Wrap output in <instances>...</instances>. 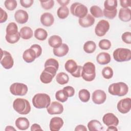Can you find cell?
<instances>
[{"label":"cell","mask_w":131,"mask_h":131,"mask_svg":"<svg viewBox=\"0 0 131 131\" xmlns=\"http://www.w3.org/2000/svg\"><path fill=\"white\" fill-rule=\"evenodd\" d=\"M63 92L68 97H71L75 94V90L71 86H67L62 89Z\"/></svg>","instance_id":"obj_43"},{"label":"cell","mask_w":131,"mask_h":131,"mask_svg":"<svg viewBox=\"0 0 131 131\" xmlns=\"http://www.w3.org/2000/svg\"><path fill=\"white\" fill-rule=\"evenodd\" d=\"M40 20L43 26L46 27H50L53 24L54 18L51 13L45 12L41 15Z\"/></svg>","instance_id":"obj_19"},{"label":"cell","mask_w":131,"mask_h":131,"mask_svg":"<svg viewBox=\"0 0 131 131\" xmlns=\"http://www.w3.org/2000/svg\"><path fill=\"white\" fill-rule=\"evenodd\" d=\"M55 98L56 100L61 102H64L68 99V97L66 95V94L63 92V90H59L56 92Z\"/></svg>","instance_id":"obj_38"},{"label":"cell","mask_w":131,"mask_h":131,"mask_svg":"<svg viewBox=\"0 0 131 131\" xmlns=\"http://www.w3.org/2000/svg\"><path fill=\"white\" fill-rule=\"evenodd\" d=\"M104 9L108 11H113L117 7V0H106L104 3Z\"/></svg>","instance_id":"obj_34"},{"label":"cell","mask_w":131,"mask_h":131,"mask_svg":"<svg viewBox=\"0 0 131 131\" xmlns=\"http://www.w3.org/2000/svg\"><path fill=\"white\" fill-rule=\"evenodd\" d=\"M97 62L101 65L108 64L111 60L110 55L106 52H101L99 53L96 57Z\"/></svg>","instance_id":"obj_25"},{"label":"cell","mask_w":131,"mask_h":131,"mask_svg":"<svg viewBox=\"0 0 131 131\" xmlns=\"http://www.w3.org/2000/svg\"><path fill=\"white\" fill-rule=\"evenodd\" d=\"M117 9H115L113 11H108L106 10L105 9H104L103 11V15L108 18V19H113L115 17V16L117 15Z\"/></svg>","instance_id":"obj_42"},{"label":"cell","mask_w":131,"mask_h":131,"mask_svg":"<svg viewBox=\"0 0 131 131\" xmlns=\"http://www.w3.org/2000/svg\"><path fill=\"white\" fill-rule=\"evenodd\" d=\"M96 49V45L93 41L89 40L85 42L83 45V50L86 53H92Z\"/></svg>","instance_id":"obj_31"},{"label":"cell","mask_w":131,"mask_h":131,"mask_svg":"<svg viewBox=\"0 0 131 131\" xmlns=\"http://www.w3.org/2000/svg\"><path fill=\"white\" fill-rule=\"evenodd\" d=\"M102 75L105 79H109L113 76V70L110 67H105L102 70Z\"/></svg>","instance_id":"obj_36"},{"label":"cell","mask_w":131,"mask_h":131,"mask_svg":"<svg viewBox=\"0 0 131 131\" xmlns=\"http://www.w3.org/2000/svg\"><path fill=\"white\" fill-rule=\"evenodd\" d=\"M108 91L112 95L123 96L128 93V87L126 83L123 82L114 83L109 86Z\"/></svg>","instance_id":"obj_4"},{"label":"cell","mask_w":131,"mask_h":131,"mask_svg":"<svg viewBox=\"0 0 131 131\" xmlns=\"http://www.w3.org/2000/svg\"><path fill=\"white\" fill-rule=\"evenodd\" d=\"M98 45L101 49L107 50L111 47V42L108 39H103L99 41Z\"/></svg>","instance_id":"obj_39"},{"label":"cell","mask_w":131,"mask_h":131,"mask_svg":"<svg viewBox=\"0 0 131 131\" xmlns=\"http://www.w3.org/2000/svg\"><path fill=\"white\" fill-rule=\"evenodd\" d=\"M82 78L86 81H92L96 77L95 66L91 62L85 63L82 67L81 74Z\"/></svg>","instance_id":"obj_5"},{"label":"cell","mask_w":131,"mask_h":131,"mask_svg":"<svg viewBox=\"0 0 131 131\" xmlns=\"http://www.w3.org/2000/svg\"><path fill=\"white\" fill-rule=\"evenodd\" d=\"M36 58L37 55L36 52L31 48L25 50L23 54V59L27 63H31L34 61Z\"/></svg>","instance_id":"obj_20"},{"label":"cell","mask_w":131,"mask_h":131,"mask_svg":"<svg viewBox=\"0 0 131 131\" xmlns=\"http://www.w3.org/2000/svg\"><path fill=\"white\" fill-rule=\"evenodd\" d=\"M6 131L7 130H15L16 129L13 127V126H6L5 129Z\"/></svg>","instance_id":"obj_53"},{"label":"cell","mask_w":131,"mask_h":131,"mask_svg":"<svg viewBox=\"0 0 131 131\" xmlns=\"http://www.w3.org/2000/svg\"><path fill=\"white\" fill-rule=\"evenodd\" d=\"M33 0H20V3L21 6L27 8L30 7L33 4Z\"/></svg>","instance_id":"obj_46"},{"label":"cell","mask_w":131,"mask_h":131,"mask_svg":"<svg viewBox=\"0 0 131 131\" xmlns=\"http://www.w3.org/2000/svg\"><path fill=\"white\" fill-rule=\"evenodd\" d=\"M41 7L46 10L51 9L54 5V1L53 0L39 1Z\"/></svg>","instance_id":"obj_40"},{"label":"cell","mask_w":131,"mask_h":131,"mask_svg":"<svg viewBox=\"0 0 131 131\" xmlns=\"http://www.w3.org/2000/svg\"><path fill=\"white\" fill-rule=\"evenodd\" d=\"M90 12L94 17H101L103 15L102 9L96 5L92 6L90 8Z\"/></svg>","instance_id":"obj_35"},{"label":"cell","mask_w":131,"mask_h":131,"mask_svg":"<svg viewBox=\"0 0 131 131\" xmlns=\"http://www.w3.org/2000/svg\"><path fill=\"white\" fill-rule=\"evenodd\" d=\"M14 18L17 23L20 24H24L27 22L29 15L27 11L24 10H18L14 14Z\"/></svg>","instance_id":"obj_16"},{"label":"cell","mask_w":131,"mask_h":131,"mask_svg":"<svg viewBox=\"0 0 131 131\" xmlns=\"http://www.w3.org/2000/svg\"><path fill=\"white\" fill-rule=\"evenodd\" d=\"M20 37L24 39H29L32 38L33 35V30L32 29L27 26L21 28L19 31Z\"/></svg>","instance_id":"obj_27"},{"label":"cell","mask_w":131,"mask_h":131,"mask_svg":"<svg viewBox=\"0 0 131 131\" xmlns=\"http://www.w3.org/2000/svg\"><path fill=\"white\" fill-rule=\"evenodd\" d=\"M113 55L117 62L127 61L131 59V51L128 49L119 48L113 52Z\"/></svg>","instance_id":"obj_6"},{"label":"cell","mask_w":131,"mask_h":131,"mask_svg":"<svg viewBox=\"0 0 131 131\" xmlns=\"http://www.w3.org/2000/svg\"><path fill=\"white\" fill-rule=\"evenodd\" d=\"M31 131H35V130H42V129L41 128L40 126L38 124H33L31 127Z\"/></svg>","instance_id":"obj_49"},{"label":"cell","mask_w":131,"mask_h":131,"mask_svg":"<svg viewBox=\"0 0 131 131\" xmlns=\"http://www.w3.org/2000/svg\"><path fill=\"white\" fill-rule=\"evenodd\" d=\"M47 111L50 115L61 114L63 111V106L57 101H53L47 108Z\"/></svg>","instance_id":"obj_13"},{"label":"cell","mask_w":131,"mask_h":131,"mask_svg":"<svg viewBox=\"0 0 131 131\" xmlns=\"http://www.w3.org/2000/svg\"><path fill=\"white\" fill-rule=\"evenodd\" d=\"M109 29V23L105 19H102L97 24L95 28V32L97 36L102 37L105 35Z\"/></svg>","instance_id":"obj_11"},{"label":"cell","mask_w":131,"mask_h":131,"mask_svg":"<svg viewBox=\"0 0 131 131\" xmlns=\"http://www.w3.org/2000/svg\"><path fill=\"white\" fill-rule=\"evenodd\" d=\"M15 126L16 127L21 130L27 129L30 126V122L28 119L26 117H19L15 120Z\"/></svg>","instance_id":"obj_22"},{"label":"cell","mask_w":131,"mask_h":131,"mask_svg":"<svg viewBox=\"0 0 131 131\" xmlns=\"http://www.w3.org/2000/svg\"><path fill=\"white\" fill-rule=\"evenodd\" d=\"M64 68L73 77L76 78L81 77L82 67L80 66H78L76 61L73 59L68 60L64 64Z\"/></svg>","instance_id":"obj_7"},{"label":"cell","mask_w":131,"mask_h":131,"mask_svg":"<svg viewBox=\"0 0 131 131\" xmlns=\"http://www.w3.org/2000/svg\"><path fill=\"white\" fill-rule=\"evenodd\" d=\"M1 51V64L6 69H10L13 66L14 60L11 54L6 51H3L2 49Z\"/></svg>","instance_id":"obj_10"},{"label":"cell","mask_w":131,"mask_h":131,"mask_svg":"<svg viewBox=\"0 0 131 131\" xmlns=\"http://www.w3.org/2000/svg\"><path fill=\"white\" fill-rule=\"evenodd\" d=\"M106 99L105 93L101 90H97L92 94V100L93 102L97 104L103 103Z\"/></svg>","instance_id":"obj_15"},{"label":"cell","mask_w":131,"mask_h":131,"mask_svg":"<svg viewBox=\"0 0 131 131\" xmlns=\"http://www.w3.org/2000/svg\"><path fill=\"white\" fill-rule=\"evenodd\" d=\"M14 110L20 115H27L31 111L29 102L24 98H16L13 102Z\"/></svg>","instance_id":"obj_3"},{"label":"cell","mask_w":131,"mask_h":131,"mask_svg":"<svg viewBox=\"0 0 131 131\" xmlns=\"http://www.w3.org/2000/svg\"><path fill=\"white\" fill-rule=\"evenodd\" d=\"M103 122L107 126L113 125L117 126L119 124V119L113 113H108L105 114L102 118Z\"/></svg>","instance_id":"obj_14"},{"label":"cell","mask_w":131,"mask_h":131,"mask_svg":"<svg viewBox=\"0 0 131 131\" xmlns=\"http://www.w3.org/2000/svg\"><path fill=\"white\" fill-rule=\"evenodd\" d=\"M120 3L121 6L123 8H127L130 6L131 1L130 0H120Z\"/></svg>","instance_id":"obj_48"},{"label":"cell","mask_w":131,"mask_h":131,"mask_svg":"<svg viewBox=\"0 0 131 131\" xmlns=\"http://www.w3.org/2000/svg\"><path fill=\"white\" fill-rule=\"evenodd\" d=\"M34 36L35 38L39 40H44L48 36L47 31L42 28H37L34 31Z\"/></svg>","instance_id":"obj_29"},{"label":"cell","mask_w":131,"mask_h":131,"mask_svg":"<svg viewBox=\"0 0 131 131\" xmlns=\"http://www.w3.org/2000/svg\"><path fill=\"white\" fill-rule=\"evenodd\" d=\"M57 2L61 6H67L70 3L69 0H57Z\"/></svg>","instance_id":"obj_51"},{"label":"cell","mask_w":131,"mask_h":131,"mask_svg":"<svg viewBox=\"0 0 131 131\" xmlns=\"http://www.w3.org/2000/svg\"><path fill=\"white\" fill-rule=\"evenodd\" d=\"M6 35L5 39L10 43H15L17 42L20 37L19 32L18 31V27L15 23H10L6 28Z\"/></svg>","instance_id":"obj_1"},{"label":"cell","mask_w":131,"mask_h":131,"mask_svg":"<svg viewBox=\"0 0 131 131\" xmlns=\"http://www.w3.org/2000/svg\"><path fill=\"white\" fill-rule=\"evenodd\" d=\"M10 92L15 96H24L28 92V86L24 83L15 82L10 85Z\"/></svg>","instance_id":"obj_9"},{"label":"cell","mask_w":131,"mask_h":131,"mask_svg":"<svg viewBox=\"0 0 131 131\" xmlns=\"http://www.w3.org/2000/svg\"><path fill=\"white\" fill-rule=\"evenodd\" d=\"M31 48L33 49L35 52L36 53V55H37V58L39 57L42 53V49L41 47H40V46H39V45L37 44H34L33 45H32L30 47Z\"/></svg>","instance_id":"obj_45"},{"label":"cell","mask_w":131,"mask_h":131,"mask_svg":"<svg viewBox=\"0 0 131 131\" xmlns=\"http://www.w3.org/2000/svg\"><path fill=\"white\" fill-rule=\"evenodd\" d=\"M61 38L56 35H52L48 39V43L49 46L54 49L59 48L62 45Z\"/></svg>","instance_id":"obj_26"},{"label":"cell","mask_w":131,"mask_h":131,"mask_svg":"<svg viewBox=\"0 0 131 131\" xmlns=\"http://www.w3.org/2000/svg\"><path fill=\"white\" fill-rule=\"evenodd\" d=\"M56 80L60 84L63 85L67 83L69 80V77L64 72H60L56 76Z\"/></svg>","instance_id":"obj_30"},{"label":"cell","mask_w":131,"mask_h":131,"mask_svg":"<svg viewBox=\"0 0 131 131\" xmlns=\"http://www.w3.org/2000/svg\"><path fill=\"white\" fill-rule=\"evenodd\" d=\"M0 14H1V18H0V23H3L5 22L8 18V15L7 12L4 10L2 8H0Z\"/></svg>","instance_id":"obj_47"},{"label":"cell","mask_w":131,"mask_h":131,"mask_svg":"<svg viewBox=\"0 0 131 131\" xmlns=\"http://www.w3.org/2000/svg\"><path fill=\"white\" fill-rule=\"evenodd\" d=\"M69 14V9L67 6H60L57 11V15L60 19H65Z\"/></svg>","instance_id":"obj_32"},{"label":"cell","mask_w":131,"mask_h":131,"mask_svg":"<svg viewBox=\"0 0 131 131\" xmlns=\"http://www.w3.org/2000/svg\"><path fill=\"white\" fill-rule=\"evenodd\" d=\"M108 131H117L118 129L117 128V127L115 126H113V125H111L108 126V128L106 129Z\"/></svg>","instance_id":"obj_52"},{"label":"cell","mask_w":131,"mask_h":131,"mask_svg":"<svg viewBox=\"0 0 131 131\" xmlns=\"http://www.w3.org/2000/svg\"><path fill=\"white\" fill-rule=\"evenodd\" d=\"M78 23L82 27L88 28L92 26L94 24L95 18L92 15L88 14L85 17L79 18Z\"/></svg>","instance_id":"obj_21"},{"label":"cell","mask_w":131,"mask_h":131,"mask_svg":"<svg viewBox=\"0 0 131 131\" xmlns=\"http://www.w3.org/2000/svg\"><path fill=\"white\" fill-rule=\"evenodd\" d=\"M131 10L129 8H121L119 12V19L124 22L129 21L131 19Z\"/></svg>","instance_id":"obj_23"},{"label":"cell","mask_w":131,"mask_h":131,"mask_svg":"<svg viewBox=\"0 0 131 131\" xmlns=\"http://www.w3.org/2000/svg\"><path fill=\"white\" fill-rule=\"evenodd\" d=\"M52 67L58 69L59 68V63L58 61L54 58H49L47 59L45 63L44 67Z\"/></svg>","instance_id":"obj_41"},{"label":"cell","mask_w":131,"mask_h":131,"mask_svg":"<svg viewBox=\"0 0 131 131\" xmlns=\"http://www.w3.org/2000/svg\"><path fill=\"white\" fill-rule=\"evenodd\" d=\"M4 5L7 9L12 11L16 8L17 3L15 0H6L4 2Z\"/></svg>","instance_id":"obj_37"},{"label":"cell","mask_w":131,"mask_h":131,"mask_svg":"<svg viewBox=\"0 0 131 131\" xmlns=\"http://www.w3.org/2000/svg\"><path fill=\"white\" fill-rule=\"evenodd\" d=\"M122 40L126 43H131V33L130 32H125L122 34Z\"/></svg>","instance_id":"obj_44"},{"label":"cell","mask_w":131,"mask_h":131,"mask_svg":"<svg viewBox=\"0 0 131 131\" xmlns=\"http://www.w3.org/2000/svg\"><path fill=\"white\" fill-rule=\"evenodd\" d=\"M55 75L56 74L45 69L40 75V80L43 83H49L52 81L53 78Z\"/></svg>","instance_id":"obj_18"},{"label":"cell","mask_w":131,"mask_h":131,"mask_svg":"<svg viewBox=\"0 0 131 131\" xmlns=\"http://www.w3.org/2000/svg\"><path fill=\"white\" fill-rule=\"evenodd\" d=\"M70 11L74 16L81 18L87 15L88 10L85 5L76 2L72 4L70 7Z\"/></svg>","instance_id":"obj_8"},{"label":"cell","mask_w":131,"mask_h":131,"mask_svg":"<svg viewBox=\"0 0 131 131\" xmlns=\"http://www.w3.org/2000/svg\"><path fill=\"white\" fill-rule=\"evenodd\" d=\"M62 119L59 117L52 118L50 122V129L51 131H58L63 125Z\"/></svg>","instance_id":"obj_17"},{"label":"cell","mask_w":131,"mask_h":131,"mask_svg":"<svg viewBox=\"0 0 131 131\" xmlns=\"http://www.w3.org/2000/svg\"><path fill=\"white\" fill-rule=\"evenodd\" d=\"M69 50L68 46L66 43H62V45L57 48L53 49V52L56 56L60 57H63L67 54Z\"/></svg>","instance_id":"obj_24"},{"label":"cell","mask_w":131,"mask_h":131,"mask_svg":"<svg viewBox=\"0 0 131 131\" xmlns=\"http://www.w3.org/2000/svg\"><path fill=\"white\" fill-rule=\"evenodd\" d=\"M33 106L37 108H47L51 103L50 96L45 93H38L35 94L32 98Z\"/></svg>","instance_id":"obj_2"},{"label":"cell","mask_w":131,"mask_h":131,"mask_svg":"<svg viewBox=\"0 0 131 131\" xmlns=\"http://www.w3.org/2000/svg\"><path fill=\"white\" fill-rule=\"evenodd\" d=\"M88 127L90 131H100L103 129L100 121L97 120H92L88 123Z\"/></svg>","instance_id":"obj_28"},{"label":"cell","mask_w":131,"mask_h":131,"mask_svg":"<svg viewBox=\"0 0 131 131\" xmlns=\"http://www.w3.org/2000/svg\"><path fill=\"white\" fill-rule=\"evenodd\" d=\"M74 130H75V131H79V130H80V131H87V128H86V127L84 125L80 124V125H77L76 127V128H75Z\"/></svg>","instance_id":"obj_50"},{"label":"cell","mask_w":131,"mask_h":131,"mask_svg":"<svg viewBox=\"0 0 131 131\" xmlns=\"http://www.w3.org/2000/svg\"><path fill=\"white\" fill-rule=\"evenodd\" d=\"M117 110L122 114H126L129 112L131 108V99L126 98L120 100L117 103Z\"/></svg>","instance_id":"obj_12"},{"label":"cell","mask_w":131,"mask_h":131,"mask_svg":"<svg viewBox=\"0 0 131 131\" xmlns=\"http://www.w3.org/2000/svg\"><path fill=\"white\" fill-rule=\"evenodd\" d=\"M78 97L82 102H87L90 98V93L86 89H81L78 93Z\"/></svg>","instance_id":"obj_33"}]
</instances>
